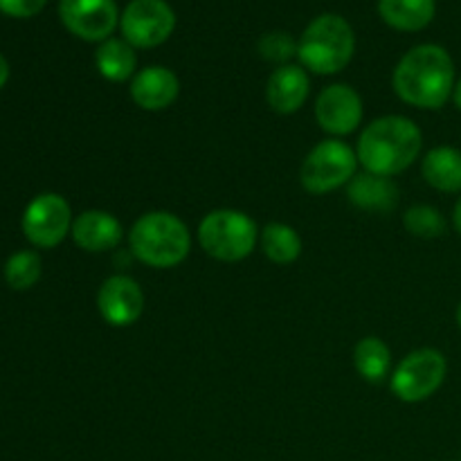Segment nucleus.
<instances>
[{"label": "nucleus", "instance_id": "obj_1", "mask_svg": "<svg viewBox=\"0 0 461 461\" xmlns=\"http://www.w3.org/2000/svg\"><path fill=\"white\" fill-rule=\"evenodd\" d=\"M455 63L446 48L437 43L414 45L396 63L392 86L401 102L421 111H439L453 99Z\"/></svg>", "mask_w": 461, "mask_h": 461}, {"label": "nucleus", "instance_id": "obj_2", "mask_svg": "<svg viewBox=\"0 0 461 461\" xmlns=\"http://www.w3.org/2000/svg\"><path fill=\"white\" fill-rule=\"evenodd\" d=\"M421 149L423 133L410 117L383 115L360 131L356 156L369 174L394 178L414 165Z\"/></svg>", "mask_w": 461, "mask_h": 461}, {"label": "nucleus", "instance_id": "obj_3", "mask_svg": "<svg viewBox=\"0 0 461 461\" xmlns=\"http://www.w3.org/2000/svg\"><path fill=\"white\" fill-rule=\"evenodd\" d=\"M131 255L149 268H174L192 250V232L183 219L165 210L140 216L129 230Z\"/></svg>", "mask_w": 461, "mask_h": 461}, {"label": "nucleus", "instance_id": "obj_4", "mask_svg": "<svg viewBox=\"0 0 461 461\" xmlns=\"http://www.w3.org/2000/svg\"><path fill=\"white\" fill-rule=\"evenodd\" d=\"M356 52V34L345 16L322 14L306 25L297 39V59L306 72L338 75L351 63Z\"/></svg>", "mask_w": 461, "mask_h": 461}, {"label": "nucleus", "instance_id": "obj_5", "mask_svg": "<svg viewBox=\"0 0 461 461\" xmlns=\"http://www.w3.org/2000/svg\"><path fill=\"white\" fill-rule=\"evenodd\" d=\"M198 246L207 257L223 264L248 259L259 243V228L241 210H212L198 225Z\"/></svg>", "mask_w": 461, "mask_h": 461}, {"label": "nucleus", "instance_id": "obj_6", "mask_svg": "<svg viewBox=\"0 0 461 461\" xmlns=\"http://www.w3.org/2000/svg\"><path fill=\"white\" fill-rule=\"evenodd\" d=\"M356 149L340 138H329L315 144L304 158L300 169V183L309 194L322 196L345 187L358 174Z\"/></svg>", "mask_w": 461, "mask_h": 461}, {"label": "nucleus", "instance_id": "obj_7", "mask_svg": "<svg viewBox=\"0 0 461 461\" xmlns=\"http://www.w3.org/2000/svg\"><path fill=\"white\" fill-rule=\"evenodd\" d=\"M448 374V363L441 351L423 347L412 351L392 369L390 387L394 396L403 403H421L437 394Z\"/></svg>", "mask_w": 461, "mask_h": 461}, {"label": "nucleus", "instance_id": "obj_8", "mask_svg": "<svg viewBox=\"0 0 461 461\" xmlns=\"http://www.w3.org/2000/svg\"><path fill=\"white\" fill-rule=\"evenodd\" d=\"M176 23L178 18L167 0H131L120 16V32L135 50H153L169 41Z\"/></svg>", "mask_w": 461, "mask_h": 461}, {"label": "nucleus", "instance_id": "obj_9", "mask_svg": "<svg viewBox=\"0 0 461 461\" xmlns=\"http://www.w3.org/2000/svg\"><path fill=\"white\" fill-rule=\"evenodd\" d=\"M70 203L61 194L45 192L32 198L23 212V234L36 248H57L72 230Z\"/></svg>", "mask_w": 461, "mask_h": 461}, {"label": "nucleus", "instance_id": "obj_10", "mask_svg": "<svg viewBox=\"0 0 461 461\" xmlns=\"http://www.w3.org/2000/svg\"><path fill=\"white\" fill-rule=\"evenodd\" d=\"M115 0H59V18L72 36L88 43H104L120 27Z\"/></svg>", "mask_w": 461, "mask_h": 461}, {"label": "nucleus", "instance_id": "obj_11", "mask_svg": "<svg viewBox=\"0 0 461 461\" xmlns=\"http://www.w3.org/2000/svg\"><path fill=\"white\" fill-rule=\"evenodd\" d=\"M363 97L349 84H331L315 99V120L324 133L333 138L358 131L363 122Z\"/></svg>", "mask_w": 461, "mask_h": 461}, {"label": "nucleus", "instance_id": "obj_12", "mask_svg": "<svg viewBox=\"0 0 461 461\" xmlns=\"http://www.w3.org/2000/svg\"><path fill=\"white\" fill-rule=\"evenodd\" d=\"M97 309L104 322L111 327H131L144 313L142 286L129 275H113L99 286Z\"/></svg>", "mask_w": 461, "mask_h": 461}, {"label": "nucleus", "instance_id": "obj_13", "mask_svg": "<svg viewBox=\"0 0 461 461\" xmlns=\"http://www.w3.org/2000/svg\"><path fill=\"white\" fill-rule=\"evenodd\" d=\"M131 99L138 108L149 113L174 106L180 95V79L165 66H147L131 79Z\"/></svg>", "mask_w": 461, "mask_h": 461}, {"label": "nucleus", "instance_id": "obj_14", "mask_svg": "<svg viewBox=\"0 0 461 461\" xmlns=\"http://www.w3.org/2000/svg\"><path fill=\"white\" fill-rule=\"evenodd\" d=\"M72 241L86 252L102 255V252L115 250L124 239V228L120 219L111 212L86 210L72 221Z\"/></svg>", "mask_w": 461, "mask_h": 461}, {"label": "nucleus", "instance_id": "obj_15", "mask_svg": "<svg viewBox=\"0 0 461 461\" xmlns=\"http://www.w3.org/2000/svg\"><path fill=\"white\" fill-rule=\"evenodd\" d=\"M311 93L309 72L295 63L275 68L266 84V102L279 115H293L304 106Z\"/></svg>", "mask_w": 461, "mask_h": 461}, {"label": "nucleus", "instance_id": "obj_16", "mask_svg": "<svg viewBox=\"0 0 461 461\" xmlns=\"http://www.w3.org/2000/svg\"><path fill=\"white\" fill-rule=\"evenodd\" d=\"M347 198L358 210L387 214L399 203V187L392 178L363 171V174H356L347 185Z\"/></svg>", "mask_w": 461, "mask_h": 461}, {"label": "nucleus", "instance_id": "obj_17", "mask_svg": "<svg viewBox=\"0 0 461 461\" xmlns=\"http://www.w3.org/2000/svg\"><path fill=\"white\" fill-rule=\"evenodd\" d=\"M423 180L444 194L461 192V151L455 147H435L423 156Z\"/></svg>", "mask_w": 461, "mask_h": 461}, {"label": "nucleus", "instance_id": "obj_18", "mask_svg": "<svg viewBox=\"0 0 461 461\" xmlns=\"http://www.w3.org/2000/svg\"><path fill=\"white\" fill-rule=\"evenodd\" d=\"M95 66L106 81L124 84L138 75V52L124 39H106L95 50Z\"/></svg>", "mask_w": 461, "mask_h": 461}, {"label": "nucleus", "instance_id": "obj_19", "mask_svg": "<svg viewBox=\"0 0 461 461\" xmlns=\"http://www.w3.org/2000/svg\"><path fill=\"white\" fill-rule=\"evenodd\" d=\"M383 23L399 32H421L435 21V0H378Z\"/></svg>", "mask_w": 461, "mask_h": 461}, {"label": "nucleus", "instance_id": "obj_20", "mask_svg": "<svg viewBox=\"0 0 461 461\" xmlns=\"http://www.w3.org/2000/svg\"><path fill=\"white\" fill-rule=\"evenodd\" d=\"M259 246L261 250H264V255L277 266L295 264V261L300 259L302 250H304L300 232H297L293 225L277 223V221H275V223H268L261 230Z\"/></svg>", "mask_w": 461, "mask_h": 461}, {"label": "nucleus", "instance_id": "obj_21", "mask_svg": "<svg viewBox=\"0 0 461 461\" xmlns=\"http://www.w3.org/2000/svg\"><path fill=\"white\" fill-rule=\"evenodd\" d=\"M354 367L367 383H383L392 376V351L385 340L367 336L356 345Z\"/></svg>", "mask_w": 461, "mask_h": 461}, {"label": "nucleus", "instance_id": "obj_22", "mask_svg": "<svg viewBox=\"0 0 461 461\" xmlns=\"http://www.w3.org/2000/svg\"><path fill=\"white\" fill-rule=\"evenodd\" d=\"M41 273H43V264L34 250L16 252L5 264V279L14 291H27V288L36 286Z\"/></svg>", "mask_w": 461, "mask_h": 461}, {"label": "nucleus", "instance_id": "obj_23", "mask_svg": "<svg viewBox=\"0 0 461 461\" xmlns=\"http://www.w3.org/2000/svg\"><path fill=\"white\" fill-rule=\"evenodd\" d=\"M403 225L412 237L439 239L446 232V219L437 207L414 205L403 214Z\"/></svg>", "mask_w": 461, "mask_h": 461}, {"label": "nucleus", "instance_id": "obj_24", "mask_svg": "<svg viewBox=\"0 0 461 461\" xmlns=\"http://www.w3.org/2000/svg\"><path fill=\"white\" fill-rule=\"evenodd\" d=\"M257 50H259V57L264 61L277 63L279 68L286 66V63H291V59L297 57V41L288 32H268L259 39Z\"/></svg>", "mask_w": 461, "mask_h": 461}, {"label": "nucleus", "instance_id": "obj_25", "mask_svg": "<svg viewBox=\"0 0 461 461\" xmlns=\"http://www.w3.org/2000/svg\"><path fill=\"white\" fill-rule=\"evenodd\" d=\"M45 5L48 0H0V14L12 18H32L43 12Z\"/></svg>", "mask_w": 461, "mask_h": 461}, {"label": "nucleus", "instance_id": "obj_26", "mask_svg": "<svg viewBox=\"0 0 461 461\" xmlns=\"http://www.w3.org/2000/svg\"><path fill=\"white\" fill-rule=\"evenodd\" d=\"M7 79H9V63H7V59L0 54V88L7 84Z\"/></svg>", "mask_w": 461, "mask_h": 461}, {"label": "nucleus", "instance_id": "obj_27", "mask_svg": "<svg viewBox=\"0 0 461 461\" xmlns=\"http://www.w3.org/2000/svg\"><path fill=\"white\" fill-rule=\"evenodd\" d=\"M453 223H455V228H457V232L461 234V198L457 201V205H455V212H453Z\"/></svg>", "mask_w": 461, "mask_h": 461}, {"label": "nucleus", "instance_id": "obj_28", "mask_svg": "<svg viewBox=\"0 0 461 461\" xmlns=\"http://www.w3.org/2000/svg\"><path fill=\"white\" fill-rule=\"evenodd\" d=\"M453 102H455V106H457L459 111H461V79L457 81V84H455V90H453Z\"/></svg>", "mask_w": 461, "mask_h": 461}, {"label": "nucleus", "instance_id": "obj_29", "mask_svg": "<svg viewBox=\"0 0 461 461\" xmlns=\"http://www.w3.org/2000/svg\"><path fill=\"white\" fill-rule=\"evenodd\" d=\"M457 324H459V329H461V302H459V306H457Z\"/></svg>", "mask_w": 461, "mask_h": 461}]
</instances>
